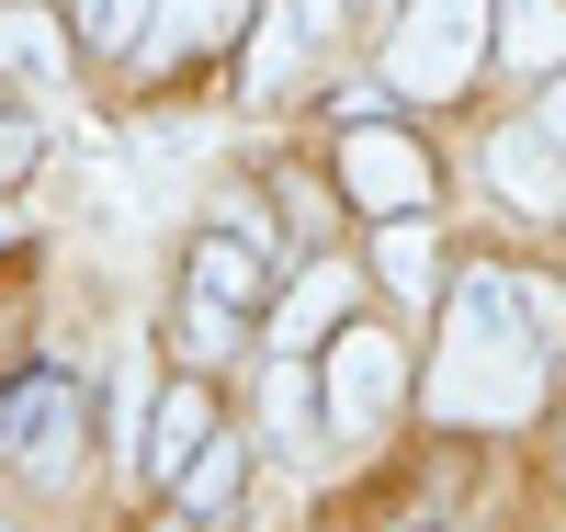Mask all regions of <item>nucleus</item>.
Wrapping results in <instances>:
<instances>
[{
    "mask_svg": "<svg viewBox=\"0 0 566 532\" xmlns=\"http://www.w3.org/2000/svg\"><path fill=\"white\" fill-rule=\"evenodd\" d=\"M544 397V317H533V272L464 261L453 306H442V352H431V419L464 430H510Z\"/></svg>",
    "mask_w": 566,
    "mask_h": 532,
    "instance_id": "f257e3e1",
    "label": "nucleus"
},
{
    "mask_svg": "<svg viewBox=\"0 0 566 532\" xmlns=\"http://www.w3.org/2000/svg\"><path fill=\"white\" fill-rule=\"evenodd\" d=\"M488 45H499V0H408L397 34H386V91L453 103V91L488 69Z\"/></svg>",
    "mask_w": 566,
    "mask_h": 532,
    "instance_id": "f03ea898",
    "label": "nucleus"
},
{
    "mask_svg": "<svg viewBox=\"0 0 566 532\" xmlns=\"http://www.w3.org/2000/svg\"><path fill=\"white\" fill-rule=\"evenodd\" d=\"M80 453H91V397L69 374H34V385L0 397V465H23L34 488H69Z\"/></svg>",
    "mask_w": 566,
    "mask_h": 532,
    "instance_id": "7ed1b4c3",
    "label": "nucleus"
},
{
    "mask_svg": "<svg viewBox=\"0 0 566 532\" xmlns=\"http://www.w3.org/2000/svg\"><path fill=\"white\" fill-rule=\"evenodd\" d=\"M340 192L363 216H431V148L419 136H397V125H374V114H352L340 125Z\"/></svg>",
    "mask_w": 566,
    "mask_h": 532,
    "instance_id": "20e7f679",
    "label": "nucleus"
},
{
    "mask_svg": "<svg viewBox=\"0 0 566 532\" xmlns=\"http://www.w3.org/2000/svg\"><path fill=\"white\" fill-rule=\"evenodd\" d=\"M317 397H328V430H374L397 397H408V352L386 341V328H328V352H317Z\"/></svg>",
    "mask_w": 566,
    "mask_h": 532,
    "instance_id": "39448f33",
    "label": "nucleus"
},
{
    "mask_svg": "<svg viewBox=\"0 0 566 532\" xmlns=\"http://www.w3.org/2000/svg\"><path fill=\"white\" fill-rule=\"evenodd\" d=\"M488 181H499V205L522 216V227H566V148H555L533 114L488 136Z\"/></svg>",
    "mask_w": 566,
    "mask_h": 532,
    "instance_id": "423d86ee",
    "label": "nucleus"
},
{
    "mask_svg": "<svg viewBox=\"0 0 566 532\" xmlns=\"http://www.w3.org/2000/svg\"><path fill=\"white\" fill-rule=\"evenodd\" d=\"M250 23V0H159V12H148V34H136V69H193V58H216V45L227 34H239Z\"/></svg>",
    "mask_w": 566,
    "mask_h": 532,
    "instance_id": "0eeeda50",
    "label": "nucleus"
},
{
    "mask_svg": "<svg viewBox=\"0 0 566 532\" xmlns=\"http://www.w3.org/2000/svg\"><path fill=\"white\" fill-rule=\"evenodd\" d=\"M205 442H216V397H205V385H159L148 430H136V465H148V488H181V465H193Z\"/></svg>",
    "mask_w": 566,
    "mask_h": 532,
    "instance_id": "6e6552de",
    "label": "nucleus"
},
{
    "mask_svg": "<svg viewBox=\"0 0 566 532\" xmlns=\"http://www.w3.org/2000/svg\"><path fill=\"white\" fill-rule=\"evenodd\" d=\"M340 306H352V261H306V272H295V295L272 306V352H328Z\"/></svg>",
    "mask_w": 566,
    "mask_h": 532,
    "instance_id": "1a4fd4ad",
    "label": "nucleus"
},
{
    "mask_svg": "<svg viewBox=\"0 0 566 532\" xmlns=\"http://www.w3.org/2000/svg\"><path fill=\"white\" fill-rule=\"evenodd\" d=\"M0 69L23 91H69V23L45 12V0H12V12H0Z\"/></svg>",
    "mask_w": 566,
    "mask_h": 532,
    "instance_id": "9d476101",
    "label": "nucleus"
},
{
    "mask_svg": "<svg viewBox=\"0 0 566 532\" xmlns=\"http://www.w3.org/2000/svg\"><path fill=\"white\" fill-rule=\"evenodd\" d=\"M261 261H272V238H250V227H205L193 261H181V283H205V295H227V306H261Z\"/></svg>",
    "mask_w": 566,
    "mask_h": 532,
    "instance_id": "9b49d317",
    "label": "nucleus"
},
{
    "mask_svg": "<svg viewBox=\"0 0 566 532\" xmlns=\"http://www.w3.org/2000/svg\"><path fill=\"white\" fill-rule=\"evenodd\" d=\"M261 408H272V442H283V453H317V442H328V397H317L306 352H272V374H261Z\"/></svg>",
    "mask_w": 566,
    "mask_h": 532,
    "instance_id": "f8f14e48",
    "label": "nucleus"
},
{
    "mask_svg": "<svg viewBox=\"0 0 566 532\" xmlns=\"http://www.w3.org/2000/svg\"><path fill=\"white\" fill-rule=\"evenodd\" d=\"M374 272H386L408 306H431L442 283H453V272H442V238L419 227V216H386V238H374Z\"/></svg>",
    "mask_w": 566,
    "mask_h": 532,
    "instance_id": "ddd939ff",
    "label": "nucleus"
},
{
    "mask_svg": "<svg viewBox=\"0 0 566 532\" xmlns=\"http://www.w3.org/2000/svg\"><path fill=\"white\" fill-rule=\"evenodd\" d=\"M499 58L555 80L566 69V0H499Z\"/></svg>",
    "mask_w": 566,
    "mask_h": 532,
    "instance_id": "4468645a",
    "label": "nucleus"
},
{
    "mask_svg": "<svg viewBox=\"0 0 566 532\" xmlns=\"http://www.w3.org/2000/svg\"><path fill=\"white\" fill-rule=\"evenodd\" d=\"M317 23H328V0H272V23H261V58H250V91H283L306 58H317Z\"/></svg>",
    "mask_w": 566,
    "mask_h": 532,
    "instance_id": "2eb2a0df",
    "label": "nucleus"
},
{
    "mask_svg": "<svg viewBox=\"0 0 566 532\" xmlns=\"http://www.w3.org/2000/svg\"><path fill=\"white\" fill-rule=\"evenodd\" d=\"M239 341H250V317L227 306V295H205V283H181V352H193V363H227Z\"/></svg>",
    "mask_w": 566,
    "mask_h": 532,
    "instance_id": "dca6fc26",
    "label": "nucleus"
},
{
    "mask_svg": "<svg viewBox=\"0 0 566 532\" xmlns=\"http://www.w3.org/2000/svg\"><path fill=\"white\" fill-rule=\"evenodd\" d=\"M239 476H250V453H239V442L216 430V442H205L193 465H181V510H193V521H216L227 499H239Z\"/></svg>",
    "mask_w": 566,
    "mask_h": 532,
    "instance_id": "f3484780",
    "label": "nucleus"
},
{
    "mask_svg": "<svg viewBox=\"0 0 566 532\" xmlns=\"http://www.w3.org/2000/svg\"><path fill=\"white\" fill-rule=\"evenodd\" d=\"M159 0H80V34L103 45V58H136V34H148Z\"/></svg>",
    "mask_w": 566,
    "mask_h": 532,
    "instance_id": "a211bd4d",
    "label": "nucleus"
},
{
    "mask_svg": "<svg viewBox=\"0 0 566 532\" xmlns=\"http://www.w3.org/2000/svg\"><path fill=\"white\" fill-rule=\"evenodd\" d=\"M34 159H45V125H34L23 103H0V181H23Z\"/></svg>",
    "mask_w": 566,
    "mask_h": 532,
    "instance_id": "6ab92c4d",
    "label": "nucleus"
},
{
    "mask_svg": "<svg viewBox=\"0 0 566 532\" xmlns=\"http://www.w3.org/2000/svg\"><path fill=\"white\" fill-rule=\"evenodd\" d=\"M533 125H544V136H555V148H566V69L544 80V103H533Z\"/></svg>",
    "mask_w": 566,
    "mask_h": 532,
    "instance_id": "aec40b11",
    "label": "nucleus"
},
{
    "mask_svg": "<svg viewBox=\"0 0 566 532\" xmlns=\"http://www.w3.org/2000/svg\"><path fill=\"white\" fill-rule=\"evenodd\" d=\"M148 532H205V521H193V510H159V521H148Z\"/></svg>",
    "mask_w": 566,
    "mask_h": 532,
    "instance_id": "412c9836",
    "label": "nucleus"
},
{
    "mask_svg": "<svg viewBox=\"0 0 566 532\" xmlns=\"http://www.w3.org/2000/svg\"><path fill=\"white\" fill-rule=\"evenodd\" d=\"M374 12H408V0H374Z\"/></svg>",
    "mask_w": 566,
    "mask_h": 532,
    "instance_id": "4be33fe9",
    "label": "nucleus"
},
{
    "mask_svg": "<svg viewBox=\"0 0 566 532\" xmlns=\"http://www.w3.org/2000/svg\"><path fill=\"white\" fill-rule=\"evenodd\" d=\"M0 532H12V521H0Z\"/></svg>",
    "mask_w": 566,
    "mask_h": 532,
    "instance_id": "5701e85b",
    "label": "nucleus"
}]
</instances>
